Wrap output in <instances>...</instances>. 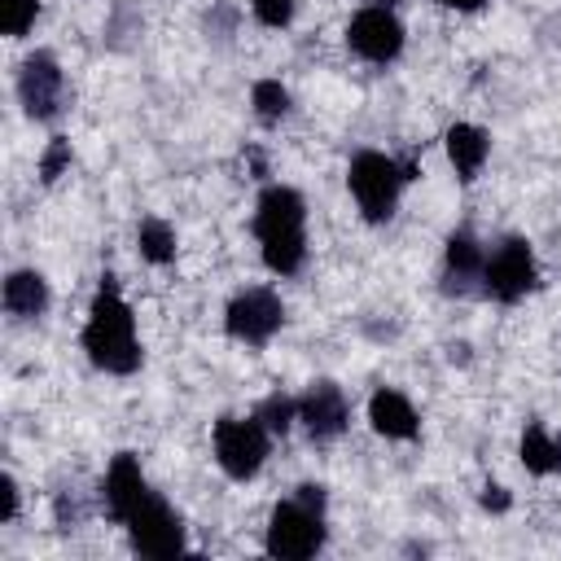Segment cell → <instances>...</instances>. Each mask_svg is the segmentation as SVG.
I'll return each instance as SVG.
<instances>
[{
	"instance_id": "1",
	"label": "cell",
	"mask_w": 561,
	"mask_h": 561,
	"mask_svg": "<svg viewBox=\"0 0 561 561\" xmlns=\"http://www.w3.org/2000/svg\"><path fill=\"white\" fill-rule=\"evenodd\" d=\"M83 355L92 359V368L110 373V377H131L145 359L140 337H136V316L131 302L118 289V276L105 272L92 302H88V320H83Z\"/></svg>"
},
{
	"instance_id": "2",
	"label": "cell",
	"mask_w": 561,
	"mask_h": 561,
	"mask_svg": "<svg viewBox=\"0 0 561 561\" xmlns=\"http://www.w3.org/2000/svg\"><path fill=\"white\" fill-rule=\"evenodd\" d=\"M254 237L272 276H298L307 267V202L289 184H267L254 202Z\"/></svg>"
},
{
	"instance_id": "3",
	"label": "cell",
	"mask_w": 561,
	"mask_h": 561,
	"mask_svg": "<svg viewBox=\"0 0 561 561\" xmlns=\"http://www.w3.org/2000/svg\"><path fill=\"white\" fill-rule=\"evenodd\" d=\"M324 508H329V495H324L320 482L294 486L289 500H276L272 504L263 548L272 557H280V561H307V557H316L324 548V539H329Z\"/></svg>"
},
{
	"instance_id": "4",
	"label": "cell",
	"mask_w": 561,
	"mask_h": 561,
	"mask_svg": "<svg viewBox=\"0 0 561 561\" xmlns=\"http://www.w3.org/2000/svg\"><path fill=\"white\" fill-rule=\"evenodd\" d=\"M403 184H412L408 167L381 149H359L346 167V188H351L364 224H386L403 197Z\"/></svg>"
},
{
	"instance_id": "5",
	"label": "cell",
	"mask_w": 561,
	"mask_h": 561,
	"mask_svg": "<svg viewBox=\"0 0 561 561\" xmlns=\"http://www.w3.org/2000/svg\"><path fill=\"white\" fill-rule=\"evenodd\" d=\"M210 447H215V465L232 478V482H250L259 478V469L267 465L272 451V430L250 412V416H219L210 430Z\"/></svg>"
},
{
	"instance_id": "6",
	"label": "cell",
	"mask_w": 561,
	"mask_h": 561,
	"mask_svg": "<svg viewBox=\"0 0 561 561\" xmlns=\"http://www.w3.org/2000/svg\"><path fill=\"white\" fill-rule=\"evenodd\" d=\"M539 280V263H535V250L526 237H500L486 245V259H482V294L500 307H513L522 302Z\"/></svg>"
},
{
	"instance_id": "7",
	"label": "cell",
	"mask_w": 561,
	"mask_h": 561,
	"mask_svg": "<svg viewBox=\"0 0 561 561\" xmlns=\"http://www.w3.org/2000/svg\"><path fill=\"white\" fill-rule=\"evenodd\" d=\"M280 329H285V302H280V294L267 289V285H245V289H237V294L228 298V307H224V333H228L232 342L250 346V351L267 346Z\"/></svg>"
},
{
	"instance_id": "8",
	"label": "cell",
	"mask_w": 561,
	"mask_h": 561,
	"mask_svg": "<svg viewBox=\"0 0 561 561\" xmlns=\"http://www.w3.org/2000/svg\"><path fill=\"white\" fill-rule=\"evenodd\" d=\"M118 526H127V539H131V548L140 552V557H153V561H167V557H180L184 548H188V539H184V522H180V513L149 486V495L118 522Z\"/></svg>"
},
{
	"instance_id": "9",
	"label": "cell",
	"mask_w": 561,
	"mask_h": 561,
	"mask_svg": "<svg viewBox=\"0 0 561 561\" xmlns=\"http://www.w3.org/2000/svg\"><path fill=\"white\" fill-rule=\"evenodd\" d=\"M18 105L31 123H57L66 110V70L57 61V53L35 48L22 66H18Z\"/></svg>"
},
{
	"instance_id": "10",
	"label": "cell",
	"mask_w": 561,
	"mask_h": 561,
	"mask_svg": "<svg viewBox=\"0 0 561 561\" xmlns=\"http://www.w3.org/2000/svg\"><path fill=\"white\" fill-rule=\"evenodd\" d=\"M403 22L394 18V9L386 4H364L351 22H346V48L373 66H390L403 53Z\"/></svg>"
},
{
	"instance_id": "11",
	"label": "cell",
	"mask_w": 561,
	"mask_h": 561,
	"mask_svg": "<svg viewBox=\"0 0 561 561\" xmlns=\"http://www.w3.org/2000/svg\"><path fill=\"white\" fill-rule=\"evenodd\" d=\"M298 425L316 438V443H333L346 425H351V403L342 394L337 381H311L298 394Z\"/></svg>"
},
{
	"instance_id": "12",
	"label": "cell",
	"mask_w": 561,
	"mask_h": 561,
	"mask_svg": "<svg viewBox=\"0 0 561 561\" xmlns=\"http://www.w3.org/2000/svg\"><path fill=\"white\" fill-rule=\"evenodd\" d=\"M482 259H486V245L469 224H460L443 245V294H456V298L482 294Z\"/></svg>"
},
{
	"instance_id": "13",
	"label": "cell",
	"mask_w": 561,
	"mask_h": 561,
	"mask_svg": "<svg viewBox=\"0 0 561 561\" xmlns=\"http://www.w3.org/2000/svg\"><path fill=\"white\" fill-rule=\"evenodd\" d=\"M145 495H149V478H145L140 460H136L131 451H118V456L110 460V469H105V482H101L105 513H110L114 522H123Z\"/></svg>"
},
{
	"instance_id": "14",
	"label": "cell",
	"mask_w": 561,
	"mask_h": 561,
	"mask_svg": "<svg viewBox=\"0 0 561 561\" xmlns=\"http://www.w3.org/2000/svg\"><path fill=\"white\" fill-rule=\"evenodd\" d=\"M368 425L381 438H394V443H412L421 434V416H416L412 399L403 390H390V386L373 390V399H368Z\"/></svg>"
},
{
	"instance_id": "15",
	"label": "cell",
	"mask_w": 561,
	"mask_h": 561,
	"mask_svg": "<svg viewBox=\"0 0 561 561\" xmlns=\"http://www.w3.org/2000/svg\"><path fill=\"white\" fill-rule=\"evenodd\" d=\"M443 149H447V162H451L456 180H460V184H473L478 171H482L486 158H491V136H486L478 123H451V127L443 131Z\"/></svg>"
},
{
	"instance_id": "16",
	"label": "cell",
	"mask_w": 561,
	"mask_h": 561,
	"mask_svg": "<svg viewBox=\"0 0 561 561\" xmlns=\"http://www.w3.org/2000/svg\"><path fill=\"white\" fill-rule=\"evenodd\" d=\"M0 302L13 320H39L48 307H53V289L44 280V272L35 267H13L4 276V289H0Z\"/></svg>"
},
{
	"instance_id": "17",
	"label": "cell",
	"mask_w": 561,
	"mask_h": 561,
	"mask_svg": "<svg viewBox=\"0 0 561 561\" xmlns=\"http://www.w3.org/2000/svg\"><path fill=\"white\" fill-rule=\"evenodd\" d=\"M517 460H522V469L535 473V478L557 473V434H548L539 421H530V425L522 430V438H517Z\"/></svg>"
},
{
	"instance_id": "18",
	"label": "cell",
	"mask_w": 561,
	"mask_h": 561,
	"mask_svg": "<svg viewBox=\"0 0 561 561\" xmlns=\"http://www.w3.org/2000/svg\"><path fill=\"white\" fill-rule=\"evenodd\" d=\"M136 250H140V259L153 263V267L175 263V228H171L162 215H145V219L136 224Z\"/></svg>"
},
{
	"instance_id": "19",
	"label": "cell",
	"mask_w": 561,
	"mask_h": 561,
	"mask_svg": "<svg viewBox=\"0 0 561 561\" xmlns=\"http://www.w3.org/2000/svg\"><path fill=\"white\" fill-rule=\"evenodd\" d=\"M250 105H254V118H259V123L276 127L280 118H289L294 96H289V88H285L280 79H259V83L250 88Z\"/></svg>"
},
{
	"instance_id": "20",
	"label": "cell",
	"mask_w": 561,
	"mask_h": 561,
	"mask_svg": "<svg viewBox=\"0 0 561 561\" xmlns=\"http://www.w3.org/2000/svg\"><path fill=\"white\" fill-rule=\"evenodd\" d=\"M254 416L272 430V438H285L294 425H298V399L294 394H280V390H272L259 408H254Z\"/></svg>"
},
{
	"instance_id": "21",
	"label": "cell",
	"mask_w": 561,
	"mask_h": 561,
	"mask_svg": "<svg viewBox=\"0 0 561 561\" xmlns=\"http://www.w3.org/2000/svg\"><path fill=\"white\" fill-rule=\"evenodd\" d=\"M39 18V0H0V31L9 39H22Z\"/></svg>"
},
{
	"instance_id": "22",
	"label": "cell",
	"mask_w": 561,
	"mask_h": 561,
	"mask_svg": "<svg viewBox=\"0 0 561 561\" xmlns=\"http://www.w3.org/2000/svg\"><path fill=\"white\" fill-rule=\"evenodd\" d=\"M70 162H75L70 140H66V136H53V140L44 145V153H39V184H57V180L70 171Z\"/></svg>"
},
{
	"instance_id": "23",
	"label": "cell",
	"mask_w": 561,
	"mask_h": 561,
	"mask_svg": "<svg viewBox=\"0 0 561 561\" xmlns=\"http://www.w3.org/2000/svg\"><path fill=\"white\" fill-rule=\"evenodd\" d=\"M250 9H254V18H259L263 26H272V31H280V26L294 22V0H250Z\"/></svg>"
},
{
	"instance_id": "24",
	"label": "cell",
	"mask_w": 561,
	"mask_h": 561,
	"mask_svg": "<svg viewBox=\"0 0 561 561\" xmlns=\"http://www.w3.org/2000/svg\"><path fill=\"white\" fill-rule=\"evenodd\" d=\"M478 500H482V508H486V513H508V508H513V495H508L500 482H486Z\"/></svg>"
},
{
	"instance_id": "25",
	"label": "cell",
	"mask_w": 561,
	"mask_h": 561,
	"mask_svg": "<svg viewBox=\"0 0 561 561\" xmlns=\"http://www.w3.org/2000/svg\"><path fill=\"white\" fill-rule=\"evenodd\" d=\"M0 486H4V522H18V508H22L18 478H13V473H4V478H0Z\"/></svg>"
},
{
	"instance_id": "26",
	"label": "cell",
	"mask_w": 561,
	"mask_h": 561,
	"mask_svg": "<svg viewBox=\"0 0 561 561\" xmlns=\"http://www.w3.org/2000/svg\"><path fill=\"white\" fill-rule=\"evenodd\" d=\"M434 4H443V9H456V13H478L486 0H434Z\"/></svg>"
},
{
	"instance_id": "27",
	"label": "cell",
	"mask_w": 561,
	"mask_h": 561,
	"mask_svg": "<svg viewBox=\"0 0 561 561\" xmlns=\"http://www.w3.org/2000/svg\"><path fill=\"white\" fill-rule=\"evenodd\" d=\"M557 473H561V434H557Z\"/></svg>"
},
{
	"instance_id": "28",
	"label": "cell",
	"mask_w": 561,
	"mask_h": 561,
	"mask_svg": "<svg viewBox=\"0 0 561 561\" xmlns=\"http://www.w3.org/2000/svg\"><path fill=\"white\" fill-rule=\"evenodd\" d=\"M373 4H386V9H394V4H399V0H373Z\"/></svg>"
}]
</instances>
